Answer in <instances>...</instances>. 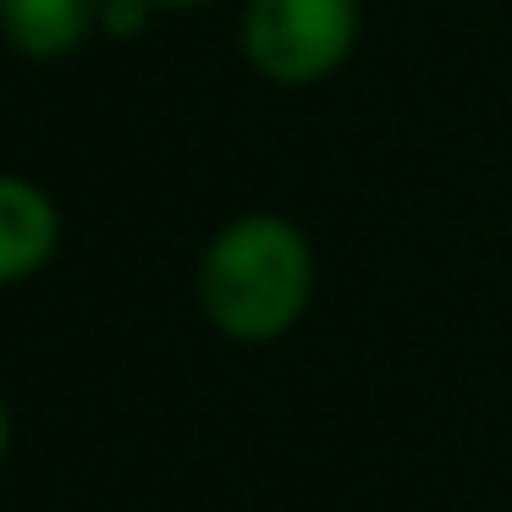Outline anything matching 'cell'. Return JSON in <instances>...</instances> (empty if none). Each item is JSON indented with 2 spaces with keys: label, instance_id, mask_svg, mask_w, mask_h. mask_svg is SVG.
Returning <instances> with one entry per match:
<instances>
[{
  "label": "cell",
  "instance_id": "obj_3",
  "mask_svg": "<svg viewBox=\"0 0 512 512\" xmlns=\"http://www.w3.org/2000/svg\"><path fill=\"white\" fill-rule=\"evenodd\" d=\"M61 254V204L23 171H0V287L45 276Z\"/></svg>",
  "mask_w": 512,
  "mask_h": 512
},
{
  "label": "cell",
  "instance_id": "obj_4",
  "mask_svg": "<svg viewBox=\"0 0 512 512\" xmlns=\"http://www.w3.org/2000/svg\"><path fill=\"white\" fill-rule=\"evenodd\" d=\"M105 0H0V39L23 61H67L100 39Z\"/></svg>",
  "mask_w": 512,
  "mask_h": 512
},
{
  "label": "cell",
  "instance_id": "obj_7",
  "mask_svg": "<svg viewBox=\"0 0 512 512\" xmlns=\"http://www.w3.org/2000/svg\"><path fill=\"white\" fill-rule=\"evenodd\" d=\"M160 17H171V12H204V6H215V0H149Z\"/></svg>",
  "mask_w": 512,
  "mask_h": 512
},
{
  "label": "cell",
  "instance_id": "obj_1",
  "mask_svg": "<svg viewBox=\"0 0 512 512\" xmlns=\"http://www.w3.org/2000/svg\"><path fill=\"white\" fill-rule=\"evenodd\" d=\"M320 292V254L309 232L281 210L226 215L199 248L193 298L215 336L265 347L292 336Z\"/></svg>",
  "mask_w": 512,
  "mask_h": 512
},
{
  "label": "cell",
  "instance_id": "obj_2",
  "mask_svg": "<svg viewBox=\"0 0 512 512\" xmlns=\"http://www.w3.org/2000/svg\"><path fill=\"white\" fill-rule=\"evenodd\" d=\"M364 45V0H243L237 50L270 89H320Z\"/></svg>",
  "mask_w": 512,
  "mask_h": 512
},
{
  "label": "cell",
  "instance_id": "obj_6",
  "mask_svg": "<svg viewBox=\"0 0 512 512\" xmlns=\"http://www.w3.org/2000/svg\"><path fill=\"white\" fill-rule=\"evenodd\" d=\"M12 457V402H6V391H0V463Z\"/></svg>",
  "mask_w": 512,
  "mask_h": 512
},
{
  "label": "cell",
  "instance_id": "obj_5",
  "mask_svg": "<svg viewBox=\"0 0 512 512\" xmlns=\"http://www.w3.org/2000/svg\"><path fill=\"white\" fill-rule=\"evenodd\" d=\"M155 17H160V12L149 6V0H105L100 39H116V45H127V39H144Z\"/></svg>",
  "mask_w": 512,
  "mask_h": 512
}]
</instances>
